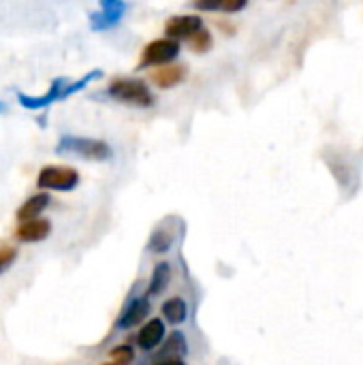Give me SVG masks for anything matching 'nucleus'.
<instances>
[{"mask_svg": "<svg viewBox=\"0 0 363 365\" xmlns=\"http://www.w3.org/2000/svg\"><path fill=\"white\" fill-rule=\"evenodd\" d=\"M58 154H75L88 160H107L111 158V148L101 141V139H90V137H73V135H64L58 145H56Z\"/></svg>", "mask_w": 363, "mask_h": 365, "instance_id": "obj_1", "label": "nucleus"}, {"mask_svg": "<svg viewBox=\"0 0 363 365\" xmlns=\"http://www.w3.org/2000/svg\"><path fill=\"white\" fill-rule=\"evenodd\" d=\"M109 96H113L120 103L126 105H135V107H150L154 103V96L148 88V83H143L141 79H113L109 86Z\"/></svg>", "mask_w": 363, "mask_h": 365, "instance_id": "obj_2", "label": "nucleus"}, {"mask_svg": "<svg viewBox=\"0 0 363 365\" xmlns=\"http://www.w3.org/2000/svg\"><path fill=\"white\" fill-rule=\"evenodd\" d=\"M79 184V173L73 167H60V165H47L36 175V186L41 190H58V192H71Z\"/></svg>", "mask_w": 363, "mask_h": 365, "instance_id": "obj_3", "label": "nucleus"}, {"mask_svg": "<svg viewBox=\"0 0 363 365\" xmlns=\"http://www.w3.org/2000/svg\"><path fill=\"white\" fill-rule=\"evenodd\" d=\"M180 53V43L175 38H156L152 41L145 49L143 56L139 60V68H148V66H165L171 64Z\"/></svg>", "mask_w": 363, "mask_h": 365, "instance_id": "obj_4", "label": "nucleus"}, {"mask_svg": "<svg viewBox=\"0 0 363 365\" xmlns=\"http://www.w3.org/2000/svg\"><path fill=\"white\" fill-rule=\"evenodd\" d=\"M68 83H71V81H68L66 77H58V79L51 81L49 90H47L43 96H28V94H24V92H17V103H19L24 109H30V111L47 109L51 103L64 101V98H66L64 92H66V86H68Z\"/></svg>", "mask_w": 363, "mask_h": 365, "instance_id": "obj_5", "label": "nucleus"}, {"mask_svg": "<svg viewBox=\"0 0 363 365\" xmlns=\"http://www.w3.org/2000/svg\"><path fill=\"white\" fill-rule=\"evenodd\" d=\"M124 11H126V2L124 0H101V11L98 13H90L92 30H109V28L118 26V21L122 19Z\"/></svg>", "mask_w": 363, "mask_h": 365, "instance_id": "obj_6", "label": "nucleus"}, {"mask_svg": "<svg viewBox=\"0 0 363 365\" xmlns=\"http://www.w3.org/2000/svg\"><path fill=\"white\" fill-rule=\"evenodd\" d=\"M203 28V19L199 15H175L165 24V32L169 38L175 41H188L193 34H197Z\"/></svg>", "mask_w": 363, "mask_h": 365, "instance_id": "obj_7", "label": "nucleus"}, {"mask_svg": "<svg viewBox=\"0 0 363 365\" xmlns=\"http://www.w3.org/2000/svg\"><path fill=\"white\" fill-rule=\"evenodd\" d=\"M51 235V222L47 218H36V220H28V222H19L15 237L24 244H34V242H43Z\"/></svg>", "mask_w": 363, "mask_h": 365, "instance_id": "obj_8", "label": "nucleus"}, {"mask_svg": "<svg viewBox=\"0 0 363 365\" xmlns=\"http://www.w3.org/2000/svg\"><path fill=\"white\" fill-rule=\"evenodd\" d=\"M148 314H150V297L148 295L145 297H137V299H133L126 306V310L120 314V319H118L116 325L120 329H131V327H137Z\"/></svg>", "mask_w": 363, "mask_h": 365, "instance_id": "obj_9", "label": "nucleus"}, {"mask_svg": "<svg viewBox=\"0 0 363 365\" xmlns=\"http://www.w3.org/2000/svg\"><path fill=\"white\" fill-rule=\"evenodd\" d=\"M165 338V323L160 319H150L137 334V344L141 351H154Z\"/></svg>", "mask_w": 363, "mask_h": 365, "instance_id": "obj_10", "label": "nucleus"}, {"mask_svg": "<svg viewBox=\"0 0 363 365\" xmlns=\"http://www.w3.org/2000/svg\"><path fill=\"white\" fill-rule=\"evenodd\" d=\"M51 203V197L43 190V192H39V195H32L30 199H26L21 205H19V210H17V220L19 222H28V220H36L45 210H47V205Z\"/></svg>", "mask_w": 363, "mask_h": 365, "instance_id": "obj_11", "label": "nucleus"}, {"mask_svg": "<svg viewBox=\"0 0 363 365\" xmlns=\"http://www.w3.org/2000/svg\"><path fill=\"white\" fill-rule=\"evenodd\" d=\"M186 77V66L184 64H165L160 66L158 71L152 73V81L158 86V88H173L178 83H182Z\"/></svg>", "mask_w": 363, "mask_h": 365, "instance_id": "obj_12", "label": "nucleus"}, {"mask_svg": "<svg viewBox=\"0 0 363 365\" xmlns=\"http://www.w3.org/2000/svg\"><path fill=\"white\" fill-rule=\"evenodd\" d=\"M171 265L167 261L163 263H156V267L152 269V276H150V287H148V297H154V295H160L169 282H171Z\"/></svg>", "mask_w": 363, "mask_h": 365, "instance_id": "obj_13", "label": "nucleus"}, {"mask_svg": "<svg viewBox=\"0 0 363 365\" xmlns=\"http://www.w3.org/2000/svg\"><path fill=\"white\" fill-rule=\"evenodd\" d=\"M163 317L171 323V325H180L186 321L188 317V306L182 297H171L163 304Z\"/></svg>", "mask_w": 363, "mask_h": 365, "instance_id": "obj_14", "label": "nucleus"}, {"mask_svg": "<svg viewBox=\"0 0 363 365\" xmlns=\"http://www.w3.org/2000/svg\"><path fill=\"white\" fill-rule=\"evenodd\" d=\"M201 11H223V13H237L242 11L248 0H195L193 2Z\"/></svg>", "mask_w": 363, "mask_h": 365, "instance_id": "obj_15", "label": "nucleus"}, {"mask_svg": "<svg viewBox=\"0 0 363 365\" xmlns=\"http://www.w3.org/2000/svg\"><path fill=\"white\" fill-rule=\"evenodd\" d=\"M173 240H175V235H173V231L171 229H165V227H158L154 233H152V237H150V250L152 252H158V255H163V252H167L171 246H173Z\"/></svg>", "mask_w": 363, "mask_h": 365, "instance_id": "obj_16", "label": "nucleus"}, {"mask_svg": "<svg viewBox=\"0 0 363 365\" xmlns=\"http://www.w3.org/2000/svg\"><path fill=\"white\" fill-rule=\"evenodd\" d=\"M188 45H190V49L197 51V53L208 51V49L212 47V34H210V30L201 28L197 34H193V36L188 38Z\"/></svg>", "mask_w": 363, "mask_h": 365, "instance_id": "obj_17", "label": "nucleus"}, {"mask_svg": "<svg viewBox=\"0 0 363 365\" xmlns=\"http://www.w3.org/2000/svg\"><path fill=\"white\" fill-rule=\"evenodd\" d=\"M111 359H113V364L116 365H131L133 364V359H135V351H133L131 346H126V344L116 346V349L111 351Z\"/></svg>", "mask_w": 363, "mask_h": 365, "instance_id": "obj_18", "label": "nucleus"}, {"mask_svg": "<svg viewBox=\"0 0 363 365\" xmlns=\"http://www.w3.org/2000/svg\"><path fill=\"white\" fill-rule=\"evenodd\" d=\"M186 340H184V336L180 334V331H173V336L169 338V342H167V351L169 353H173V357L175 355H184L186 353Z\"/></svg>", "mask_w": 363, "mask_h": 365, "instance_id": "obj_19", "label": "nucleus"}, {"mask_svg": "<svg viewBox=\"0 0 363 365\" xmlns=\"http://www.w3.org/2000/svg\"><path fill=\"white\" fill-rule=\"evenodd\" d=\"M15 257H17V248H11V246L0 248V274H4L13 265Z\"/></svg>", "mask_w": 363, "mask_h": 365, "instance_id": "obj_20", "label": "nucleus"}, {"mask_svg": "<svg viewBox=\"0 0 363 365\" xmlns=\"http://www.w3.org/2000/svg\"><path fill=\"white\" fill-rule=\"evenodd\" d=\"M158 365H186L184 361H180L178 357H173V359H167V361H160Z\"/></svg>", "mask_w": 363, "mask_h": 365, "instance_id": "obj_21", "label": "nucleus"}, {"mask_svg": "<svg viewBox=\"0 0 363 365\" xmlns=\"http://www.w3.org/2000/svg\"><path fill=\"white\" fill-rule=\"evenodd\" d=\"M0 111H2V103H0Z\"/></svg>", "mask_w": 363, "mask_h": 365, "instance_id": "obj_22", "label": "nucleus"}, {"mask_svg": "<svg viewBox=\"0 0 363 365\" xmlns=\"http://www.w3.org/2000/svg\"><path fill=\"white\" fill-rule=\"evenodd\" d=\"M105 365H116V364H105Z\"/></svg>", "mask_w": 363, "mask_h": 365, "instance_id": "obj_23", "label": "nucleus"}]
</instances>
